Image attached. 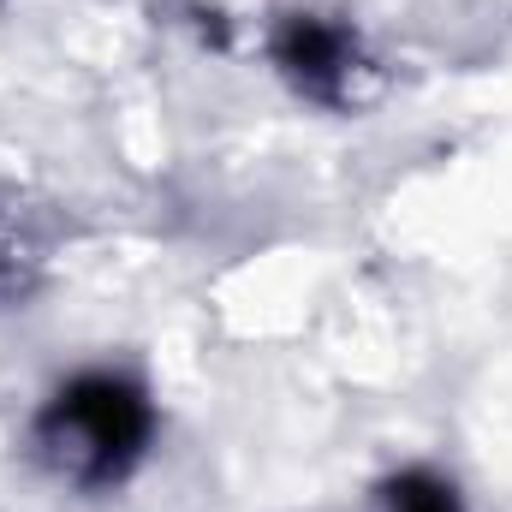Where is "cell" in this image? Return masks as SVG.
<instances>
[{"label":"cell","mask_w":512,"mask_h":512,"mask_svg":"<svg viewBox=\"0 0 512 512\" xmlns=\"http://www.w3.org/2000/svg\"><path fill=\"white\" fill-rule=\"evenodd\" d=\"M393 512H459V507H453V495H447L441 483H423V477H405V483L393 489Z\"/></svg>","instance_id":"obj_2"},{"label":"cell","mask_w":512,"mask_h":512,"mask_svg":"<svg viewBox=\"0 0 512 512\" xmlns=\"http://www.w3.org/2000/svg\"><path fill=\"white\" fill-rule=\"evenodd\" d=\"M143 429V411L120 382H84L66 393L54 423V453L72 471H114Z\"/></svg>","instance_id":"obj_1"}]
</instances>
